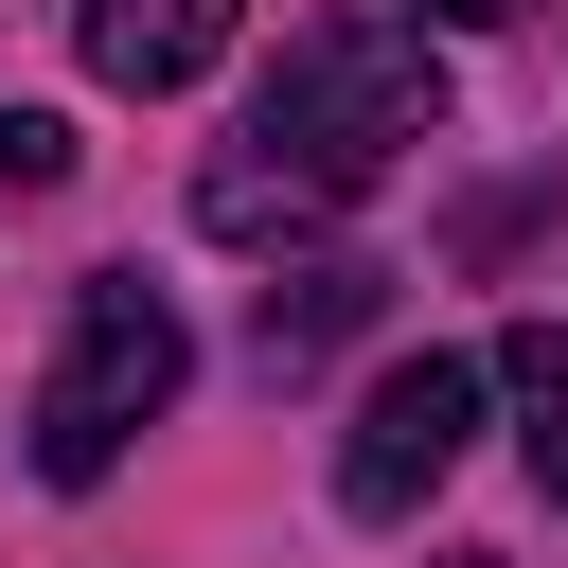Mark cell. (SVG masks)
Listing matches in <instances>:
<instances>
[{
	"label": "cell",
	"mask_w": 568,
	"mask_h": 568,
	"mask_svg": "<svg viewBox=\"0 0 568 568\" xmlns=\"http://www.w3.org/2000/svg\"><path fill=\"white\" fill-rule=\"evenodd\" d=\"M373 284H390V266H355V248H337V266H284V284L248 302V355H266V373H320V355L373 320Z\"/></svg>",
	"instance_id": "5"
},
{
	"label": "cell",
	"mask_w": 568,
	"mask_h": 568,
	"mask_svg": "<svg viewBox=\"0 0 568 568\" xmlns=\"http://www.w3.org/2000/svg\"><path fill=\"white\" fill-rule=\"evenodd\" d=\"M71 178V124L53 106H0V195H53Z\"/></svg>",
	"instance_id": "7"
},
{
	"label": "cell",
	"mask_w": 568,
	"mask_h": 568,
	"mask_svg": "<svg viewBox=\"0 0 568 568\" xmlns=\"http://www.w3.org/2000/svg\"><path fill=\"white\" fill-rule=\"evenodd\" d=\"M497 390H515V444H532V479L568 497V320H532V337L497 355Z\"/></svg>",
	"instance_id": "6"
},
{
	"label": "cell",
	"mask_w": 568,
	"mask_h": 568,
	"mask_svg": "<svg viewBox=\"0 0 568 568\" xmlns=\"http://www.w3.org/2000/svg\"><path fill=\"white\" fill-rule=\"evenodd\" d=\"M444 568H497V550H444Z\"/></svg>",
	"instance_id": "9"
},
{
	"label": "cell",
	"mask_w": 568,
	"mask_h": 568,
	"mask_svg": "<svg viewBox=\"0 0 568 568\" xmlns=\"http://www.w3.org/2000/svg\"><path fill=\"white\" fill-rule=\"evenodd\" d=\"M515 0H408V36H497Z\"/></svg>",
	"instance_id": "8"
},
{
	"label": "cell",
	"mask_w": 568,
	"mask_h": 568,
	"mask_svg": "<svg viewBox=\"0 0 568 568\" xmlns=\"http://www.w3.org/2000/svg\"><path fill=\"white\" fill-rule=\"evenodd\" d=\"M231 18H248V0H71V53L160 106V89H195V71L231 53Z\"/></svg>",
	"instance_id": "4"
},
{
	"label": "cell",
	"mask_w": 568,
	"mask_h": 568,
	"mask_svg": "<svg viewBox=\"0 0 568 568\" xmlns=\"http://www.w3.org/2000/svg\"><path fill=\"white\" fill-rule=\"evenodd\" d=\"M178 373H195V337H178V302L142 284V266H106L89 302H71V337H53V373H36V479H106L160 408H178Z\"/></svg>",
	"instance_id": "2"
},
{
	"label": "cell",
	"mask_w": 568,
	"mask_h": 568,
	"mask_svg": "<svg viewBox=\"0 0 568 568\" xmlns=\"http://www.w3.org/2000/svg\"><path fill=\"white\" fill-rule=\"evenodd\" d=\"M408 142H444V53H426L408 18H302L284 71H266V106H248V142L195 178V231H231V248L320 231V213L373 195Z\"/></svg>",
	"instance_id": "1"
},
{
	"label": "cell",
	"mask_w": 568,
	"mask_h": 568,
	"mask_svg": "<svg viewBox=\"0 0 568 568\" xmlns=\"http://www.w3.org/2000/svg\"><path fill=\"white\" fill-rule=\"evenodd\" d=\"M479 390H497V355H444V337H426V355H390V373L355 390L337 497H355V515H426V497H444V462L479 444Z\"/></svg>",
	"instance_id": "3"
}]
</instances>
